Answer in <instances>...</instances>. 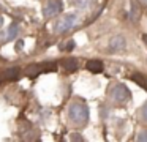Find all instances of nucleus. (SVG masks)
Segmentation results:
<instances>
[{
    "instance_id": "1",
    "label": "nucleus",
    "mask_w": 147,
    "mask_h": 142,
    "mask_svg": "<svg viewBox=\"0 0 147 142\" xmlns=\"http://www.w3.org/2000/svg\"><path fill=\"white\" fill-rule=\"evenodd\" d=\"M68 114H70V120L76 126L86 125L87 120H89V107H87L86 104H82V103H73L70 106Z\"/></svg>"
},
{
    "instance_id": "2",
    "label": "nucleus",
    "mask_w": 147,
    "mask_h": 142,
    "mask_svg": "<svg viewBox=\"0 0 147 142\" xmlns=\"http://www.w3.org/2000/svg\"><path fill=\"white\" fill-rule=\"evenodd\" d=\"M76 21H78L76 14H67V16H63L62 19H59V21L55 22L54 28H55V32H59V33H63V32L70 30L71 27H74V25H76Z\"/></svg>"
},
{
    "instance_id": "3",
    "label": "nucleus",
    "mask_w": 147,
    "mask_h": 142,
    "mask_svg": "<svg viewBox=\"0 0 147 142\" xmlns=\"http://www.w3.org/2000/svg\"><path fill=\"white\" fill-rule=\"evenodd\" d=\"M62 9H63V3L60 0H48L43 8V14H45V17H52V16L59 14Z\"/></svg>"
},
{
    "instance_id": "4",
    "label": "nucleus",
    "mask_w": 147,
    "mask_h": 142,
    "mask_svg": "<svg viewBox=\"0 0 147 142\" xmlns=\"http://www.w3.org/2000/svg\"><path fill=\"white\" fill-rule=\"evenodd\" d=\"M111 95H112V100H114L115 103H125V101L130 98V90H128L125 85L119 84L112 88Z\"/></svg>"
},
{
    "instance_id": "5",
    "label": "nucleus",
    "mask_w": 147,
    "mask_h": 142,
    "mask_svg": "<svg viewBox=\"0 0 147 142\" xmlns=\"http://www.w3.org/2000/svg\"><path fill=\"white\" fill-rule=\"evenodd\" d=\"M55 69V63H41V65H35V66H29L27 68V74L30 77H35L40 73H49Z\"/></svg>"
},
{
    "instance_id": "6",
    "label": "nucleus",
    "mask_w": 147,
    "mask_h": 142,
    "mask_svg": "<svg viewBox=\"0 0 147 142\" xmlns=\"http://www.w3.org/2000/svg\"><path fill=\"white\" fill-rule=\"evenodd\" d=\"M125 49V38L117 35V36H112L109 40V50L111 52H119V50Z\"/></svg>"
},
{
    "instance_id": "7",
    "label": "nucleus",
    "mask_w": 147,
    "mask_h": 142,
    "mask_svg": "<svg viewBox=\"0 0 147 142\" xmlns=\"http://www.w3.org/2000/svg\"><path fill=\"white\" fill-rule=\"evenodd\" d=\"M18 30H19L18 24H14V22H13V24L8 27V30H5V32H2V33H0V43H5V41L13 40V38L18 35Z\"/></svg>"
},
{
    "instance_id": "8",
    "label": "nucleus",
    "mask_w": 147,
    "mask_h": 142,
    "mask_svg": "<svg viewBox=\"0 0 147 142\" xmlns=\"http://www.w3.org/2000/svg\"><path fill=\"white\" fill-rule=\"evenodd\" d=\"M86 68L89 69L90 73H101L103 71V63L100 62V60H89Z\"/></svg>"
},
{
    "instance_id": "9",
    "label": "nucleus",
    "mask_w": 147,
    "mask_h": 142,
    "mask_svg": "<svg viewBox=\"0 0 147 142\" xmlns=\"http://www.w3.org/2000/svg\"><path fill=\"white\" fill-rule=\"evenodd\" d=\"M62 66H63L65 69H68V71H76L78 69V62L74 59H67L62 62Z\"/></svg>"
},
{
    "instance_id": "10",
    "label": "nucleus",
    "mask_w": 147,
    "mask_h": 142,
    "mask_svg": "<svg viewBox=\"0 0 147 142\" xmlns=\"http://www.w3.org/2000/svg\"><path fill=\"white\" fill-rule=\"evenodd\" d=\"M131 79H133L134 82H138L142 88L147 90V76H142V74H139V73H134V74L131 76Z\"/></svg>"
},
{
    "instance_id": "11",
    "label": "nucleus",
    "mask_w": 147,
    "mask_h": 142,
    "mask_svg": "<svg viewBox=\"0 0 147 142\" xmlns=\"http://www.w3.org/2000/svg\"><path fill=\"white\" fill-rule=\"evenodd\" d=\"M3 77L8 79V81H13V79H18L19 77V69L18 68H10L3 73Z\"/></svg>"
},
{
    "instance_id": "12",
    "label": "nucleus",
    "mask_w": 147,
    "mask_h": 142,
    "mask_svg": "<svg viewBox=\"0 0 147 142\" xmlns=\"http://www.w3.org/2000/svg\"><path fill=\"white\" fill-rule=\"evenodd\" d=\"M139 16H141L139 6H138V3L133 0V2H131V19H133V21H138V19H139Z\"/></svg>"
},
{
    "instance_id": "13",
    "label": "nucleus",
    "mask_w": 147,
    "mask_h": 142,
    "mask_svg": "<svg viewBox=\"0 0 147 142\" xmlns=\"http://www.w3.org/2000/svg\"><path fill=\"white\" fill-rule=\"evenodd\" d=\"M62 49H63V50H73L74 49V41L73 40L67 41V43H65V46H62Z\"/></svg>"
},
{
    "instance_id": "14",
    "label": "nucleus",
    "mask_w": 147,
    "mask_h": 142,
    "mask_svg": "<svg viewBox=\"0 0 147 142\" xmlns=\"http://www.w3.org/2000/svg\"><path fill=\"white\" fill-rule=\"evenodd\" d=\"M138 139H139V141H142V142H146V141H147V129L141 131V133H139V136H138Z\"/></svg>"
},
{
    "instance_id": "15",
    "label": "nucleus",
    "mask_w": 147,
    "mask_h": 142,
    "mask_svg": "<svg viewBox=\"0 0 147 142\" xmlns=\"http://www.w3.org/2000/svg\"><path fill=\"white\" fill-rule=\"evenodd\" d=\"M141 115H142V118L147 122V103L142 106V110H141Z\"/></svg>"
},
{
    "instance_id": "16",
    "label": "nucleus",
    "mask_w": 147,
    "mask_h": 142,
    "mask_svg": "<svg viewBox=\"0 0 147 142\" xmlns=\"http://www.w3.org/2000/svg\"><path fill=\"white\" fill-rule=\"evenodd\" d=\"M22 47H24V41H22V40L18 41V43H16V50H21Z\"/></svg>"
},
{
    "instance_id": "17",
    "label": "nucleus",
    "mask_w": 147,
    "mask_h": 142,
    "mask_svg": "<svg viewBox=\"0 0 147 142\" xmlns=\"http://www.w3.org/2000/svg\"><path fill=\"white\" fill-rule=\"evenodd\" d=\"M71 141H82V137L79 134H71Z\"/></svg>"
},
{
    "instance_id": "18",
    "label": "nucleus",
    "mask_w": 147,
    "mask_h": 142,
    "mask_svg": "<svg viewBox=\"0 0 147 142\" xmlns=\"http://www.w3.org/2000/svg\"><path fill=\"white\" fill-rule=\"evenodd\" d=\"M2 25H3V17L0 16V27H2Z\"/></svg>"
},
{
    "instance_id": "19",
    "label": "nucleus",
    "mask_w": 147,
    "mask_h": 142,
    "mask_svg": "<svg viewBox=\"0 0 147 142\" xmlns=\"http://www.w3.org/2000/svg\"><path fill=\"white\" fill-rule=\"evenodd\" d=\"M142 40H144V43L147 44V35H144V36H142Z\"/></svg>"
},
{
    "instance_id": "20",
    "label": "nucleus",
    "mask_w": 147,
    "mask_h": 142,
    "mask_svg": "<svg viewBox=\"0 0 147 142\" xmlns=\"http://www.w3.org/2000/svg\"><path fill=\"white\" fill-rule=\"evenodd\" d=\"M141 3H142V5H147V0H141Z\"/></svg>"
},
{
    "instance_id": "21",
    "label": "nucleus",
    "mask_w": 147,
    "mask_h": 142,
    "mask_svg": "<svg viewBox=\"0 0 147 142\" xmlns=\"http://www.w3.org/2000/svg\"><path fill=\"white\" fill-rule=\"evenodd\" d=\"M2 79H5V77H3V74H0V82H2Z\"/></svg>"
}]
</instances>
